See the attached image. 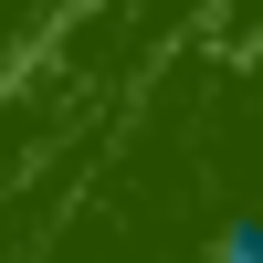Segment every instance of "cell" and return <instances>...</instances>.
Masks as SVG:
<instances>
[{
	"label": "cell",
	"instance_id": "cell-1",
	"mask_svg": "<svg viewBox=\"0 0 263 263\" xmlns=\"http://www.w3.org/2000/svg\"><path fill=\"white\" fill-rule=\"evenodd\" d=\"M221 263H263V211H232L221 221Z\"/></svg>",
	"mask_w": 263,
	"mask_h": 263
}]
</instances>
